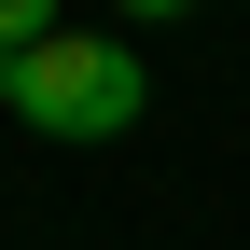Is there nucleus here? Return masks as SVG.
<instances>
[{"label":"nucleus","mask_w":250,"mask_h":250,"mask_svg":"<svg viewBox=\"0 0 250 250\" xmlns=\"http://www.w3.org/2000/svg\"><path fill=\"white\" fill-rule=\"evenodd\" d=\"M0 111L42 125V139H125V125L153 111V83H139V56H125L111 28H56V42L0 56Z\"/></svg>","instance_id":"1"},{"label":"nucleus","mask_w":250,"mask_h":250,"mask_svg":"<svg viewBox=\"0 0 250 250\" xmlns=\"http://www.w3.org/2000/svg\"><path fill=\"white\" fill-rule=\"evenodd\" d=\"M56 28H70L56 0H0V56H14V42H56Z\"/></svg>","instance_id":"2"},{"label":"nucleus","mask_w":250,"mask_h":250,"mask_svg":"<svg viewBox=\"0 0 250 250\" xmlns=\"http://www.w3.org/2000/svg\"><path fill=\"white\" fill-rule=\"evenodd\" d=\"M125 14H195V0H125Z\"/></svg>","instance_id":"3"}]
</instances>
